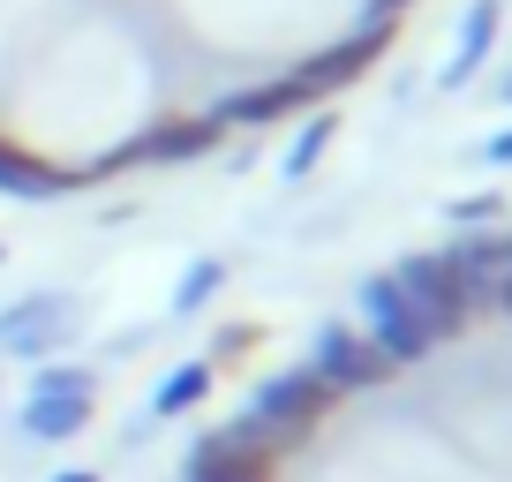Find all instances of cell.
I'll use <instances>...</instances> for the list:
<instances>
[{
  "label": "cell",
  "instance_id": "1",
  "mask_svg": "<svg viewBox=\"0 0 512 482\" xmlns=\"http://www.w3.org/2000/svg\"><path fill=\"white\" fill-rule=\"evenodd\" d=\"M362 324H369V347L384 354V362H415V354H430V324L415 317V302H407L392 279H362Z\"/></svg>",
  "mask_w": 512,
  "mask_h": 482
},
{
  "label": "cell",
  "instance_id": "2",
  "mask_svg": "<svg viewBox=\"0 0 512 482\" xmlns=\"http://www.w3.org/2000/svg\"><path fill=\"white\" fill-rule=\"evenodd\" d=\"M392 287L415 302V317L430 324V339H460L467 332V294L452 287V264L445 257H407L392 272Z\"/></svg>",
  "mask_w": 512,
  "mask_h": 482
},
{
  "label": "cell",
  "instance_id": "3",
  "mask_svg": "<svg viewBox=\"0 0 512 482\" xmlns=\"http://www.w3.org/2000/svg\"><path fill=\"white\" fill-rule=\"evenodd\" d=\"M211 144H219V129H211L204 113H196V121L181 113V121H159V129L136 136V144H113L106 159H98V174H121V166H144V159L151 166H189V159H204Z\"/></svg>",
  "mask_w": 512,
  "mask_h": 482
},
{
  "label": "cell",
  "instance_id": "4",
  "mask_svg": "<svg viewBox=\"0 0 512 482\" xmlns=\"http://www.w3.org/2000/svg\"><path fill=\"white\" fill-rule=\"evenodd\" d=\"M76 332V302L68 294H23L16 309H0V354H53Z\"/></svg>",
  "mask_w": 512,
  "mask_h": 482
},
{
  "label": "cell",
  "instance_id": "5",
  "mask_svg": "<svg viewBox=\"0 0 512 482\" xmlns=\"http://www.w3.org/2000/svg\"><path fill=\"white\" fill-rule=\"evenodd\" d=\"M309 370H317L324 392H362V385H377L392 362H384V354L369 347L362 332H347V324H324V332H317V362H309Z\"/></svg>",
  "mask_w": 512,
  "mask_h": 482
},
{
  "label": "cell",
  "instance_id": "6",
  "mask_svg": "<svg viewBox=\"0 0 512 482\" xmlns=\"http://www.w3.org/2000/svg\"><path fill=\"white\" fill-rule=\"evenodd\" d=\"M324 407H332V392L317 385V370H279L272 385L249 400V415H264V422H279V430L302 437V430H317V422H324Z\"/></svg>",
  "mask_w": 512,
  "mask_h": 482
},
{
  "label": "cell",
  "instance_id": "7",
  "mask_svg": "<svg viewBox=\"0 0 512 482\" xmlns=\"http://www.w3.org/2000/svg\"><path fill=\"white\" fill-rule=\"evenodd\" d=\"M294 106H309V91L287 76V83H264V91H226L204 121L211 129H272V121H287Z\"/></svg>",
  "mask_w": 512,
  "mask_h": 482
},
{
  "label": "cell",
  "instance_id": "8",
  "mask_svg": "<svg viewBox=\"0 0 512 482\" xmlns=\"http://www.w3.org/2000/svg\"><path fill=\"white\" fill-rule=\"evenodd\" d=\"M189 482H272V460L249 452L234 430H211V437H196V452H189Z\"/></svg>",
  "mask_w": 512,
  "mask_h": 482
},
{
  "label": "cell",
  "instance_id": "9",
  "mask_svg": "<svg viewBox=\"0 0 512 482\" xmlns=\"http://www.w3.org/2000/svg\"><path fill=\"white\" fill-rule=\"evenodd\" d=\"M384 38H392V31H354V38H339V46H324V53H317V61H309V68H302L294 83H302L309 98L339 91V83H354V76H362V68H369V61L384 53Z\"/></svg>",
  "mask_w": 512,
  "mask_h": 482
},
{
  "label": "cell",
  "instance_id": "10",
  "mask_svg": "<svg viewBox=\"0 0 512 482\" xmlns=\"http://www.w3.org/2000/svg\"><path fill=\"white\" fill-rule=\"evenodd\" d=\"M497 23H505V8H497V0H475V8L460 16V53H452V61H445V76H437L445 91H460V83L482 68V53L497 46Z\"/></svg>",
  "mask_w": 512,
  "mask_h": 482
},
{
  "label": "cell",
  "instance_id": "11",
  "mask_svg": "<svg viewBox=\"0 0 512 482\" xmlns=\"http://www.w3.org/2000/svg\"><path fill=\"white\" fill-rule=\"evenodd\" d=\"M452 287H460L467 294V309H482V302H490V294H497V279H505V257H497V241H460V249H452Z\"/></svg>",
  "mask_w": 512,
  "mask_h": 482
},
{
  "label": "cell",
  "instance_id": "12",
  "mask_svg": "<svg viewBox=\"0 0 512 482\" xmlns=\"http://www.w3.org/2000/svg\"><path fill=\"white\" fill-rule=\"evenodd\" d=\"M61 189H68V174H61V166H38L31 151L0 144V196H23V204H46V196H61Z\"/></svg>",
  "mask_w": 512,
  "mask_h": 482
},
{
  "label": "cell",
  "instance_id": "13",
  "mask_svg": "<svg viewBox=\"0 0 512 482\" xmlns=\"http://www.w3.org/2000/svg\"><path fill=\"white\" fill-rule=\"evenodd\" d=\"M204 392H211V362H181V370H166V385L151 392V415L174 422V415H189Z\"/></svg>",
  "mask_w": 512,
  "mask_h": 482
},
{
  "label": "cell",
  "instance_id": "14",
  "mask_svg": "<svg viewBox=\"0 0 512 482\" xmlns=\"http://www.w3.org/2000/svg\"><path fill=\"white\" fill-rule=\"evenodd\" d=\"M31 400L91 407V400H98V377H91V370H76V362H46V370H38V385H31Z\"/></svg>",
  "mask_w": 512,
  "mask_h": 482
},
{
  "label": "cell",
  "instance_id": "15",
  "mask_svg": "<svg viewBox=\"0 0 512 482\" xmlns=\"http://www.w3.org/2000/svg\"><path fill=\"white\" fill-rule=\"evenodd\" d=\"M83 422H91V407H68V400H31V407H23V437H38V445L76 437Z\"/></svg>",
  "mask_w": 512,
  "mask_h": 482
},
{
  "label": "cell",
  "instance_id": "16",
  "mask_svg": "<svg viewBox=\"0 0 512 482\" xmlns=\"http://www.w3.org/2000/svg\"><path fill=\"white\" fill-rule=\"evenodd\" d=\"M226 430L241 437L249 452H264V460H279V452H294V430H279V422H264V415H234Z\"/></svg>",
  "mask_w": 512,
  "mask_h": 482
},
{
  "label": "cell",
  "instance_id": "17",
  "mask_svg": "<svg viewBox=\"0 0 512 482\" xmlns=\"http://www.w3.org/2000/svg\"><path fill=\"white\" fill-rule=\"evenodd\" d=\"M219 279H226V264H219V257L189 264V279H181V287H174V309H181V317H189V309H204L211 294H219Z\"/></svg>",
  "mask_w": 512,
  "mask_h": 482
},
{
  "label": "cell",
  "instance_id": "18",
  "mask_svg": "<svg viewBox=\"0 0 512 482\" xmlns=\"http://www.w3.org/2000/svg\"><path fill=\"white\" fill-rule=\"evenodd\" d=\"M324 144H332V113H317L302 136H294V151H287V174H309V166L324 159Z\"/></svg>",
  "mask_w": 512,
  "mask_h": 482
},
{
  "label": "cell",
  "instance_id": "19",
  "mask_svg": "<svg viewBox=\"0 0 512 482\" xmlns=\"http://www.w3.org/2000/svg\"><path fill=\"white\" fill-rule=\"evenodd\" d=\"M482 159H490V166H512V129H505V136H490V151H482Z\"/></svg>",
  "mask_w": 512,
  "mask_h": 482
},
{
  "label": "cell",
  "instance_id": "20",
  "mask_svg": "<svg viewBox=\"0 0 512 482\" xmlns=\"http://www.w3.org/2000/svg\"><path fill=\"white\" fill-rule=\"evenodd\" d=\"M53 482H98V475H91V467H61Z\"/></svg>",
  "mask_w": 512,
  "mask_h": 482
},
{
  "label": "cell",
  "instance_id": "21",
  "mask_svg": "<svg viewBox=\"0 0 512 482\" xmlns=\"http://www.w3.org/2000/svg\"><path fill=\"white\" fill-rule=\"evenodd\" d=\"M490 302H497V309H512V272L497 279V294H490Z\"/></svg>",
  "mask_w": 512,
  "mask_h": 482
},
{
  "label": "cell",
  "instance_id": "22",
  "mask_svg": "<svg viewBox=\"0 0 512 482\" xmlns=\"http://www.w3.org/2000/svg\"><path fill=\"white\" fill-rule=\"evenodd\" d=\"M497 257H505V272H512V241H497Z\"/></svg>",
  "mask_w": 512,
  "mask_h": 482
},
{
  "label": "cell",
  "instance_id": "23",
  "mask_svg": "<svg viewBox=\"0 0 512 482\" xmlns=\"http://www.w3.org/2000/svg\"><path fill=\"white\" fill-rule=\"evenodd\" d=\"M497 98H505V106H512V76H505V83H497Z\"/></svg>",
  "mask_w": 512,
  "mask_h": 482
}]
</instances>
